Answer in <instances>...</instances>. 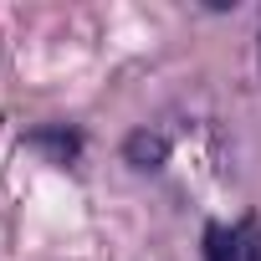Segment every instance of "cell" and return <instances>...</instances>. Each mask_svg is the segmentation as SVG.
<instances>
[{
    "label": "cell",
    "mask_w": 261,
    "mask_h": 261,
    "mask_svg": "<svg viewBox=\"0 0 261 261\" xmlns=\"http://www.w3.org/2000/svg\"><path fill=\"white\" fill-rule=\"evenodd\" d=\"M205 261H261V225H205Z\"/></svg>",
    "instance_id": "cell-1"
},
{
    "label": "cell",
    "mask_w": 261,
    "mask_h": 261,
    "mask_svg": "<svg viewBox=\"0 0 261 261\" xmlns=\"http://www.w3.org/2000/svg\"><path fill=\"white\" fill-rule=\"evenodd\" d=\"M123 159L134 164V169H159V164L169 159V139H164V134H149V128H139V134L123 139Z\"/></svg>",
    "instance_id": "cell-2"
},
{
    "label": "cell",
    "mask_w": 261,
    "mask_h": 261,
    "mask_svg": "<svg viewBox=\"0 0 261 261\" xmlns=\"http://www.w3.org/2000/svg\"><path fill=\"white\" fill-rule=\"evenodd\" d=\"M31 144H36V149H51L62 164H67V159H77V149H82V139L72 134V128H36Z\"/></svg>",
    "instance_id": "cell-3"
}]
</instances>
